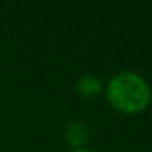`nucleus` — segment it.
I'll use <instances>...</instances> for the list:
<instances>
[{
    "instance_id": "1",
    "label": "nucleus",
    "mask_w": 152,
    "mask_h": 152,
    "mask_svg": "<svg viewBox=\"0 0 152 152\" xmlns=\"http://www.w3.org/2000/svg\"><path fill=\"white\" fill-rule=\"evenodd\" d=\"M106 100L123 115H139L149 106L152 92L149 83L136 72H119L106 85Z\"/></svg>"
},
{
    "instance_id": "2",
    "label": "nucleus",
    "mask_w": 152,
    "mask_h": 152,
    "mask_svg": "<svg viewBox=\"0 0 152 152\" xmlns=\"http://www.w3.org/2000/svg\"><path fill=\"white\" fill-rule=\"evenodd\" d=\"M64 139H66V142L70 147H74V151L85 149V145L90 141V131L83 123L74 121L66 126V129H64Z\"/></svg>"
},
{
    "instance_id": "3",
    "label": "nucleus",
    "mask_w": 152,
    "mask_h": 152,
    "mask_svg": "<svg viewBox=\"0 0 152 152\" xmlns=\"http://www.w3.org/2000/svg\"><path fill=\"white\" fill-rule=\"evenodd\" d=\"M75 88H77V93L80 96H83V98H95V96H98L103 92V83L96 75L85 74V75H82L77 80Z\"/></svg>"
},
{
    "instance_id": "4",
    "label": "nucleus",
    "mask_w": 152,
    "mask_h": 152,
    "mask_svg": "<svg viewBox=\"0 0 152 152\" xmlns=\"http://www.w3.org/2000/svg\"><path fill=\"white\" fill-rule=\"evenodd\" d=\"M74 152H93V151H90V149H79V151H74Z\"/></svg>"
}]
</instances>
